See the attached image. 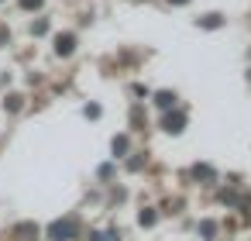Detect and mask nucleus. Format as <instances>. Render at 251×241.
<instances>
[{
	"mask_svg": "<svg viewBox=\"0 0 251 241\" xmlns=\"http://www.w3.org/2000/svg\"><path fill=\"white\" fill-rule=\"evenodd\" d=\"M49 234H52V241H76V224L73 220H55L49 227Z\"/></svg>",
	"mask_w": 251,
	"mask_h": 241,
	"instance_id": "1",
	"label": "nucleus"
},
{
	"mask_svg": "<svg viewBox=\"0 0 251 241\" xmlns=\"http://www.w3.org/2000/svg\"><path fill=\"white\" fill-rule=\"evenodd\" d=\"M73 45H76V38H73V35H59V38H55V52H59V55H69V52H73Z\"/></svg>",
	"mask_w": 251,
	"mask_h": 241,
	"instance_id": "2",
	"label": "nucleus"
},
{
	"mask_svg": "<svg viewBox=\"0 0 251 241\" xmlns=\"http://www.w3.org/2000/svg\"><path fill=\"white\" fill-rule=\"evenodd\" d=\"M182 124H186V117H182V114H176V117H165V131H182Z\"/></svg>",
	"mask_w": 251,
	"mask_h": 241,
	"instance_id": "3",
	"label": "nucleus"
},
{
	"mask_svg": "<svg viewBox=\"0 0 251 241\" xmlns=\"http://www.w3.org/2000/svg\"><path fill=\"white\" fill-rule=\"evenodd\" d=\"M172 104H176L172 93H158V107H172Z\"/></svg>",
	"mask_w": 251,
	"mask_h": 241,
	"instance_id": "4",
	"label": "nucleus"
},
{
	"mask_svg": "<svg viewBox=\"0 0 251 241\" xmlns=\"http://www.w3.org/2000/svg\"><path fill=\"white\" fill-rule=\"evenodd\" d=\"M18 234H28L25 241H31V234H38V227H31V224H21V227H18Z\"/></svg>",
	"mask_w": 251,
	"mask_h": 241,
	"instance_id": "5",
	"label": "nucleus"
},
{
	"mask_svg": "<svg viewBox=\"0 0 251 241\" xmlns=\"http://www.w3.org/2000/svg\"><path fill=\"white\" fill-rule=\"evenodd\" d=\"M93 241H117V238H114V234H97Z\"/></svg>",
	"mask_w": 251,
	"mask_h": 241,
	"instance_id": "6",
	"label": "nucleus"
},
{
	"mask_svg": "<svg viewBox=\"0 0 251 241\" xmlns=\"http://www.w3.org/2000/svg\"><path fill=\"white\" fill-rule=\"evenodd\" d=\"M42 0H21V7H38Z\"/></svg>",
	"mask_w": 251,
	"mask_h": 241,
	"instance_id": "7",
	"label": "nucleus"
},
{
	"mask_svg": "<svg viewBox=\"0 0 251 241\" xmlns=\"http://www.w3.org/2000/svg\"><path fill=\"white\" fill-rule=\"evenodd\" d=\"M172 4H186V0H172Z\"/></svg>",
	"mask_w": 251,
	"mask_h": 241,
	"instance_id": "8",
	"label": "nucleus"
}]
</instances>
